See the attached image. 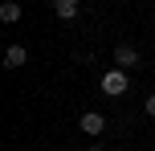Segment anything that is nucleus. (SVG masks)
I'll use <instances>...</instances> for the list:
<instances>
[{
    "instance_id": "nucleus-1",
    "label": "nucleus",
    "mask_w": 155,
    "mask_h": 151,
    "mask_svg": "<svg viewBox=\"0 0 155 151\" xmlns=\"http://www.w3.org/2000/svg\"><path fill=\"white\" fill-rule=\"evenodd\" d=\"M127 90H131V78H127L123 70H106L102 74V94L106 98H123Z\"/></svg>"
},
{
    "instance_id": "nucleus-2",
    "label": "nucleus",
    "mask_w": 155,
    "mask_h": 151,
    "mask_svg": "<svg viewBox=\"0 0 155 151\" xmlns=\"http://www.w3.org/2000/svg\"><path fill=\"white\" fill-rule=\"evenodd\" d=\"M78 127H82L86 135L94 139V135H102V131H106V119H102L98 110H86V114H82V123H78Z\"/></svg>"
},
{
    "instance_id": "nucleus-3",
    "label": "nucleus",
    "mask_w": 155,
    "mask_h": 151,
    "mask_svg": "<svg viewBox=\"0 0 155 151\" xmlns=\"http://www.w3.org/2000/svg\"><path fill=\"white\" fill-rule=\"evenodd\" d=\"M114 61H118V70H131V65H139V49H135V45H118L114 49Z\"/></svg>"
},
{
    "instance_id": "nucleus-4",
    "label": "nucleus",
    "mask_w": 155,
    "mask_h": 151,
    "mask_svg": "<svg viewBox=\"0 0 155 151\" xmlns=\"http://www.w3.org/2000/svg\"><path fill=\"white\" fill-rule=\"evenodd\" d=\"M53 12L61 16V21H74V16L82 12V4H78V0H53Z\"/></svg>"
},
{
    "instance_id": "nucleus-5",
    "label": "nucleus",
    "mask_w": 155,
    "mask_h": 151,
    "mask_svg": "<svg viewBox=\"0 0 155 151\" xmlns=\"http://www.w3.org/2000/svg\"><path fill=\"white\" fill-rule=\"evenodd\" d=\"M25 57H29V53H25V45H8L4 65H8V70H16V65H25Z\"/></svg>"
},
{
    "instance_id": "nucleus-6",
    "label": "nucleus",
    "mask_w": 155,
    "mask_h": 151,
    "mask_svg": "<svg viewBox=\"0 0 155 151\" xmlns=\"http://www.w3.org/2000/svg\"><path fill=\"white\" fill-rule=\"evenodd\" d=\"M0 21H21V4H12V0H8V4H0Z\"/></svg>"
},
{
    "instance_id": "nucleus-7",
    "label": "nucleus",
    "mask_w": 155,
    "mask_h": 151,
    "mask_svg": "<svg viewBox=\"0 0 155 151\" xmlns=\"http://www.w3.org/2000/svg\"><path fill=\"white\" fill-rule=\"evenodd\" d=\"M143 110H147V114H151V119H155V94L147 98V102H143Z\"/></svg>"
},
{
    "instance_id": "nucleus-8",
    "label": "nucleus",
    "mask_w": 155,
    "mask_h": 151,
    "mask_svg": "<svg viewBox=\"0 0 155 151\" xmlns=\"http://www.w3.org/2000/svg\"><path fill=\"white\" fill-rule=\"evenodd\" d=\"M86 151H102V147H86Z\"/></svg>"
}]
</instances>
